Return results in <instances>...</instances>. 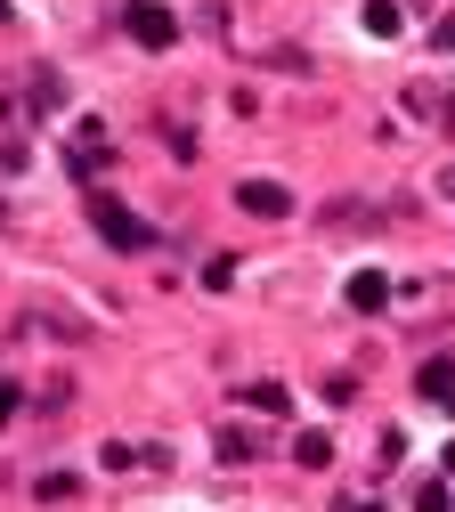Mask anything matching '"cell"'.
Segmentation results:
<instances>
[{"label": "cell", "mask_w": 455, "mask_h": 512, "mask_svg": "<svg viewBox=\"0 0 455 512\" xmlns=\"http://www.w3.org/2000/svg\"><path fill=\"white\" fill-rule=\"evenodd\" d=\"M90 220H98V236H106L114 252H147V244H155V228L130 212L122 196H90Z\"/></svg>", "instance_id": "obj_1"}, {"label": "cell", "mask_w": 455, "mask_h": 512, "mask_svg": "<svg viewBox=\"0 0 455 512\" xmlns=\"http://www.w3.org/2000/svg\"><path fill=\"white\" fill-rule=\"evenodd\" d=\"M122 25H130V41H139V49H171V9H155V0H130V9H122Z\"/></svg>", "instance_id": "obj_2"}, {"label": "cell", "mask_w": 455, "mask_h": 512, "mask_svg": "<svg viewBox=\"0 0 455 512\" xmlns=\"http://www.w3.org/2000/svg\"><path fill=\"white\" fill-rule=\"evenodd\" d=\"M236 204H244L252 220H285V212H293V196H285L277 179H244V187H236Z\"/></svg>", "instance_id": "obj_3"}, {"label": "cell", "mask_w": 455, "mask_h": 512, "mask_svg": "<svg viewBox=\"0 0 455 512\" xmlns=\"http://www.w3.org/2000/svg\"><path fill=\"white\" fill-rule=\"evenodd\" d=\"M350 309H358V317H382V309H390V277H382V269H358V277H350Z\"/></svg>", "instance_id": "obj_4"}, {"label": "cell", "mask_w": 455, "mask_h": 512, "mask_svg": "<svg viewBox=\"0 0 455 512\" xmlns=\"http://www.w3.org/2000/svg\"><path fill=\"white\" fill-rule=\"evenodd\" d=\"M415 391H423V399H455V358H423Z\"/></svg>", "instance_id": "obj_5"}, {"label": "cell", "mask_w": 455, "mask_h": 512, "mask_svg": "<svg viewBox=\"0 0 455 512\" xmlns=\"http://www.w3.org/2000/svg\"><path fill=\"white\" fill-rule=\"evenodd\" d=\"M244 407H260V415H285V407H293V391H285V382H244Z\"/></svg>", "instance_id": "obj_6"}, {"label": "cell", "mask_w": 455, "mask_h": 512, "mask_svg": "<svg viewBox=\"0 0 455 512\" xmlns=\"http://www.w3.org/2000/svg\"><path fill=\"white\" fill-rule=\"evenodd\" d=\"M293 464L325 472V464H334V439H325V431H301V439H293Z\"/></svg>", "instance_id": "obj_7"}, {"label": "cell", "mask_w": 455, "mask_h": 512, "mask_svg": "<svg viewBox=\"0 0 455 512\" xmlns=\"http://www.w3.org/2000/svg\"><path fill=\"white\" fill-rule=\"evenodd\" d=\"M407 114H439V122H455V98L431 90V82H415V90H407Z\"/></svg>", "instance_id": "obj_8"}, {"label": "cell", "mask_w": 455, "mask_h": 512, "mask_svg": "<svg viewBox=\"0 0 455 512\" xmlns=\"http://www.w3.org/2000/svg\"><path fill=\"white\" fill-rule=\"evenodd\" d=\"M220 456H228V464H252V456H260V431L228 423V431H220Z\"/></svg>", "instance_id": "obj_9"}, {"label": "cell", "mask_w": 455, "mask_h": 512, "mask_svg": "<svg viewBox=\"0 0 455 512\" xmlns=\"http://www.w3.org/2000/svg\"><path fill=\"white\" fill-rule=\"evenodd\" d=\"M399 25H407V17L390 9V0H366V33H399Z\"/></svg>", "instance_id": "obj_10"}, {"label": "cell", "mask_w": 455, "mask_h": 512, "mask_svg": "<svg viewBox=\"0 0 455 512\" xmlns=\"http://www.w3.org/2000/svg\"><path fill=\"white\" fill-rule=\"evenodd\" d=\"M415 512H447V488H439V480H423V488H415Z\"/></svg>", "instance_id": "obj_11"}, {"label": "cell", "mask_w": 455, "mask_h": 512, "mask_svg": "<svg viewBox=\"0 0 455 512\" xmlns=\"http://www.w3.org/2000/svg\"><path fill=\"white\" fill-rule=\"evenodd\" d=\"M17 415V391H9V382H0V423H9Z\"/></svg>", "instance_id": "obj_12"}, {"label": "cell", "mask_w": 455, "mask_h": 512, "mask_svg": "<svg viewBox=\"0 0 455 512\" xmlns=\"http://www.w3.org/2000/svg\"><path fill=\"white\" fill-rule=\"evenodd\" d=\"M439 49H455V17H439Z\"/></svg>", "instance_id": "obj_13"}, {"label": "cell", "mask_w": 455, "mask_h": 512, "mask_svg": "<svg viewBox=\"0 0 455 512\" xmlns=\"http://www.w3.org/2000/svg\"><path fill=\"white\" fill-rule=\"evenodd\" d=\"M350 512H382V504H350Z\"/></svg>", "instance_id": "obj_14"}]
</instances>
